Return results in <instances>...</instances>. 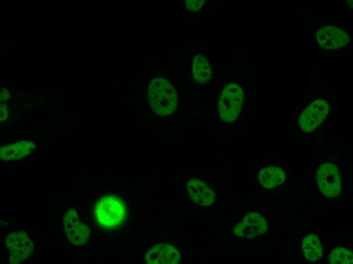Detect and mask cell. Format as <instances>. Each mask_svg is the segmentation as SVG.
Segmentation results:
<instances>
[{
  "instance_id": "obj_1",
  "label": "cell",
  "mask_w": 353,
  "mask_h": 264,
  "mask_svg": "<svg viewBox=\"0 0 353 264\" xmlns=\"http://www.w3.org/2000/svg\"><path fill=\"white\" fill-rule=\"evenodd\" d=\"M149 102L156 114L168 115L175 110L178 95L171 83L162 77L154 79L149 85Z\"/></svg>"
},
{
  "instance_id": "obj_2",
  "label": "cell",
  "mask_w": 353,
  "mask_h": 264,
  "mask_svg": "<svg viewBox=\"0 0 353 264\" xmlns=\"http://www.w3.org/2000/svg\"><path fill=\"white\" fill-rule=\"evenodd\" d=\"M93 211L97 223L104 228L119 226L126 217L125 204L114 195H107L99 199L94 205Z\"/></svg>"
},
{
  "instance_id": "obj_3",
  "label": "cell",
  "mask_w": 353,
  "mask_h": 264,
  "mask_svg": "<svg viewBox=\"0 0 353 264\" xmlns=\"http://www.w3.org/2000/svg\"><path fill=\"white\" fill-rule=\"evenodd\" d=\"M242 88L235 83L228 84L218 101L219 115L225 123L234 121L238 116L244 101Z\"/></svg>"
},
{
  "instance_id": "obj_4",
  "label": "cell",
  "mask_w": 353,
  "mask_h": 264,
  "mask_svg": "<svg viewBox=\"0 0 353 264\" xmlns=\"http://www.w3.org/2000/svg\"><path fill=\"white\" fill-rule=\"evenodd\" d=\"M316 179L322 193L328 197H334L341 192L342 183L338 167L332 163H324L316 172Z\"/></svg>"
},
{
  "instance_id": "obj_5",
  "label": "cell",
  "mask_w": 353,
  "mask_h": 264,
  "mask_svg": "<svg viewBox=\"0 0 353 264\" xmlns=\"http://www.w3.org/2000/svg\"><path fill=\"white\" fill-rule=\"evenodd\" d=\"M5 244L10 252L11 263L18 264L26 260L33 251V242L24 231L9 234L5 239Z\"/></svg>"
},
{
  "instance_id": "obj_6",
  "label": "cell",
  "mask_w": 353,
  "mask_h": 264,
  "mask_svg": "<svg viewBox=\"0 0 353 264\" xmlns=\"http://www.w3.org/2000/svg\"><path fill=\"white\" fill-rule=\"evenodd\" d=\"M329 110V105L326 101L317 99L312 102L299 117V127L305 133L313 131L324 121Z\"/></svg>"
},
{
  "instance_id": "obj_7",
  "label": "cell",
  "mask_w": 353,
  "mask_h": 264,
  "mask_svg": "<svg viewBox=\"0 0 353 264\" xmlns=\"http://www.w3.org/2000/svg\"><path fill=\"white\" fill-rule=\"evenodd\" d=\"M63 226L66 237L73 244L83 245L88 241L90 229L87 225L80 222L75 209H68L64 213Z\"/></svg>"
},
{
  "instance_id": "obj_8",
  "label": "cell",
  "mask_w": 353,
  "mask_h": 264,
  "mask_svg": "<svg viewBox=\"0 0 353 264\" xmlns=\"http://www.w3.org/2000/svg\"><path fill=\"white\" fill-rule=\"evenodd\" d=\"M268 224L263 216L255 212L246 214L243 219L235 225L233 232L239 237L252 239L264 234Z\"/></svg>"
},
{
  "instance_id": "obj_9",
  "label": "cell",
  "mask_w": 353,
  "mask_h": 264,
  "mask_svg": "<svg viewBox=\"0 0 353 264\" xmlns=\"http://www.w3.org/2000/svg\"><path fill=\"white\" fill-rule=\"evenodd\" d=\"M319 44L327 50H337L349 42V35L342 29L333 25H326L320 28L316 34Z\"/></svg>"
},
{
  "instance_id": "obj_10",
  "label": "cell",
  "mask_w": 353,
  "mask_h": 264,
  "mask_svg": "<svg viewBox=\"0 0 353 264\" xmlns=\"http://www.w3.org/2000/svg\"><path fill=\"white\" fill-rule=\"evenodd\" d=\"M145 261L150 264H176L181 260L179 250L168 243L155 245L145 254Z\"/></svg>"
},
{
  "instance_id": "obj_11",
  "label": "cell",
  "mask_w": 353,
  "mask_h": 264,
  "mask_svg": "<svg viewBox=\"0 0 353 264\" xmlns=\"http://www.w3.org/2000/svg\"><path fill=\"white\" fill-rule=\"evenodd\" d=\"M190 198L196 204L203 207L211 205L216 199L214 190L202 181L192 178L187 185Z\"/></svg>"
},
{
  "instance_id": "obj_12",
  "label": "cell",
  "mask_w": 353,
  "mask_h": 264,
  "mask_svg": "<svg viewBox=\"0 0 353 264\" xmlns=\"http://www.w3.org/2000/svg\"><path fill=\"white\" fill-rule=\"evenodd\" d=\"M35 145L31 141H21L2 147L0 150L1 159L11 160L24 157L33 151Z\"/></svg>"
},
{
  "instance_id": "obj_13",
  "label": "cell",
  "mask_w": 353,
  "mask_h": 264,
  "mask_svg": "<svg viewBox=\"0 0 353 264\" xmlns=\"http://www.w3.org/2000/svg\"><path fill=\"white\" fill-rule=\"evenodd\" d=\"M286 178L284 171L276 166H269L260 170L258 180L265 188L270 189L281 184Z\"/></svg>"
},
{
  "instance_id": "obj_14",
  "label": "cell",
  "mask_w": 353,
  "mask_h": 264,
  "mask_svg": "<svg viewBox=\"0 0 353 264\" xmlns=\"http://www.w3.org/2000/svg\"><path fill=\"white\" fill-rule=\"evenodd\" d=\"M194 80L201 84H206L211 80L212 68L207 60L200 54L194 56L192 65Z\"/></svg>"
},
{
  "instance_id": "obj_15",
  "label": "cell",
  "mask_w": 353,
  "mask_h": 264,
  "mask_svg": "<svg viewBox=\"0 0 353 264\" xmlns=\"http://www.w3.org/2000/svg\"><path fill=\"white\" fill-rule=\"evenodd\" d=\"M301 247L304 257L308 261H316L322 256V244L319 238L314 234H308L303 238Z\"/></svg>"
},
{
  "instance_id": "obj_16",
  "label": "cell",
  "mask_w": 353,
  "mask_h": 264,
  "mask_svg": "<svg viewBox=\"0 0 353 264\" xmlns=\"http://www.w3.org/2000/svg\"><path fill=\"white\" fill-rule=\"evenodd\" d=\"M331 264H352L353 254L349 250L341 247L333 249L329 256Z\"/></svg>"
},
{
  "instance_id": "obj_17",
  "label": "cell",
  "mask_w": 353,
  "mask_h": 264,
  "mask_svg": "<svg viewBox=\"0 0 353 264\" xmlns=\"http://www.w3.org/2000/svg\"><path fill=\"white\" fill-rule=\"evenodd\" d=\"M204 2L203 0H189L186 1V5L189 10L197 12L201 9Z\"/></svg>"
}]
</instances>
